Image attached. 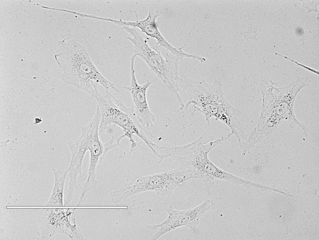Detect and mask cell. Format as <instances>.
<instances>
[{"label":"cell","instance_id":"ba28073f","mask_svg":"<svg viewBox=\"0 0 319 240\" xmlns=\"http://www.w3.org/2000/svg\"><path fill=\"white\" fill-rule=\"evenodd\" d=\"M75 209L43 208L38 210L37 218L38 240H49L56 234H64L72 240H86L81 229L76 225L71 214Z\"/></svg>","mask_w":319,"mask_h":240},{"label":"cell","instance_id":"8992f818","mask_svg":"<svg viewBox=\"0 0 319 240\" xmlns=\"http://www.w3.org/2000/svg\"><path fill=\"white\" fill-rule=\"evenodd\" d=\"M121 30L132 36L126 38L133 45L134 54L144 60L168 90L175 95L179 104H182V98L179 93L180 79L178 74L179 58L168 51L161 52L150 47L136 28L124 26Z\"/></svg>","mask_w":319,"mask_h":240},{"label":"cell","instance_id":"5b68a950","mask_svg":"<svg viewBox=\"0 0 319 240\" xmlns=\"http://www.w3.org/2000/svg\"><path fill=\"white\" fill-rule=\"evenodd\" d=\"M97 101L100 112L101 121L99 128L100 135L109 125L113 124L121 128L124 133L117 138L121 141L127 137L130 142V153L136 151L140 145L134 138L135 135L143 141L147 146L151 141L149 139L152 134L144 128L136 118L133 108L127 107L121 100L114 96L109 90L105 94L98 92L94 98Z\"/></svg>","mask_w":319,"mask_h":240},{"label":"cell","instance_id":"3957f363","mask_svg":"<svg viewBox=\"0 0 319 240\" xmlns=\"http://www.w3.org/2000/svg\"><path fill=\"white\" fill-rule=\"evenodd\" d=\"M55 58L62 70L61 78L66 85L81 89L94 97L98 93V84L105 91L112 89L121 94L119 85L114 84L99 71L92 60L86 47L68 37L59 42Z\"/></svg>","mask_w":319,"mask_h":240},{"label":"cell","instance_id":"52a82bcc","mask_svg":"<svg viewBox=\"0 0 319 240\" xmlns=\"http://www.w3.org/2000/svg\"><path fill=\"white\" fill-rule=\"evenodd\" d=\"M188 180L186 172L180 166L173 170L147 176L134 175L129 182L111 192V199L112 203L117 204L132 195L148 191H153L161 196L169 195L177 186Z\"/></svg>","mask_w":319,"mask_h":240},{"label":"cell","instance_id":"6da1fadb","mask_svg":"<svg viewBox=\"0 0 319 240\" xmlns=\"http://www.w3.org/2000/svg\"><path fill=\"white\" fill-rule=\"evenodd\" d=\"M311 79L308 76L297 77L294 81L281 87L264 75L259 78L257 90L262 95L260 113L256 125L247 135V146L253 148L257 144L269 138L283 121L289 123L292 128L299 127L303 134L308 136V127L299 121L294 112V104L300 91L309 86Z\"/></svg>","mask_w":319,"mask_h":240},{"label":"cell","instance_id":"5bb4252c","mask_svg":"<svg viewBox=\"0 0 319 240\" xmlns=\"http://www.w3.org/2000/svg\"><path fill=\"white\" fill-rule=\"evenodd\" d=\"M275 54L276 55H279V56H281L282 57H283L284 58H285V59H288V60H289L290 61H292V62H293L294 63L298 65V66H300V67H302V68L305 69H306V70H308V71H310V72H311L312 73H315V74H317V75H319V72H318V71H316V70H315L314 69H313V68H311L310 67H309L306 66V65H303V64H302L299 63L298 62L295 61V60H293V59L289 58H288V57H287L286 56H284V55H280V54H278L277 53H275Z\"/></svg>","mask_w":319,"mask_h":240},{"label":"cell","instance_id":"7a4b0ae2","mask_svg":"<svg viewBox=\"0 0 319 240\" xmlns=\"http://www.w3.org/2000/svg\"><path fill=\"white\" fill-rule=\"evenodd\" d=\"M232 135L216 139L207 132L193 141L184 145L174 147L168 145L165 150L166 158L177 162L188 173L190 179L197 178L202 182L205 191L210 195L215 179L247 187L248 180L229 172L215 165L209 158L210 151Z\"/></svg>","mask_w":319,"mask_h":240},{"label":"cell","instance_id":"7c38bea8","mask_svg":"<svg viewBox=\"0 0 319 240\" xmlns=\"http://www.w3.org/2000/svg\"><path fill=\"white\" fill-rule=\"evenodd\" d=\"M158 4L153 5L149 9L146 17L140 21H121V26H131L133 28H138L141 31L147 36L155 39L157 41V45L165 49L172 54L178 57L180 60H183L185 58H191L195 59V55L188 54L183 51L184 46L177 48L172 45L162 35L158 27L156 19L160 16L162 12V10Z\"/></svg>","mask_w":319,"mask_h":240},{"label":"cell","instance_id":"9a60e30c","mask_svg":"<svg viewBox=\"0 0 319 240\" xmlns=\"http://www.w3.org/2000/svg\"><path fill=\"white\" fill-rule=\"evenodd\" d=\"M42 121V120L41 118H36L34 119L33 124L35 125H37L40 123Z\"/></svg>","mask_w":319,"mask_h":240},{"label":"cell","instance_id":"277c9868","mask_svg":"<svg viewBox=\"0 0 319 240\" xmlns=\"http://www.w3.org/2000/svg\"><path fill=\"white\" fill-rule=\"evenodd\" d=\"M180 87L188 97L184 110L192 105L204 115L208 125L211 124V119L214 118L226 125L236 137L243 134L245 129L238 119L241 112L226 101L220 81L209 83L203 79H182Z\"/></svg>","mask_w":319,"mask_h":240},{"label":"cell","instance_id":"4fadbf2b","mask_svg":"<svg viewBox=\"0 0 319 240\" xmlns=\"http://www.w3.org/2000/svg\"><path fill=\"white\" fill-rule=\"evenodd\" d=\"M54 183L50 196L45 206L61 207L64 206V191L68 171L53 169Z\"/></svg>","mask_w":319,"mask_h":240},{"label":"cell","instance_id":"30bf717a","mask_svg":"<svg viewBox=\"0 0 319 240\" xmlns=\"http://www.w3.org/2000/svg\"><path fill=\"white\" fill-rule=\"evenodd\" d=\"M213 201L207 199L200 204L191 209L183 210L167 209L168 216L162 223L146 225L150 229L159 228L150 240H156L164 234L178 227L185 226L196 232L200 218L212 208Z\"/></svg>","mask_w":319,"mask_h":240},{"label":"cell","instance_id":"8fae6325","mask_svg":"<svg viewBox=\"0 0 319 240\" xmlns=\"http://www.w3.org/2000/svg\"><path fill=\"white\" fill-rule=\"evenodd\" d=\"M137 56L134 54L130 58L131 82L128 86H121L128 90L132 98L131 106L138 120L145 129L150 131L156 118L150 108L147 97V91L152 84L151 80H148L144 83L139 84L137 82L134 68L135 61Z\"/></svg>","mask_w":319,"mask_h":240},{"label":"cell","instance_id":"9c48e42d","mask_svg":"<svg viewBox=\"0 0 319 240\" xmlns=\"http://www.w3.org/2000/svg\"><path fill=\"white\" fill-rule=\"evenodd\" d=\"M101 121L100 110L96 108L93 117L86 125L84 126L87 138V148L89 152V162L87 180L83 185L84 190L87 191L95 189L99 181L96 177L97 166L101 162L107 153L110 150L121 145L117 141V138L112 136L104 144L99 137V128Z\"/></svg>","mask_w":319,"mask_h":240}]
</instances>
